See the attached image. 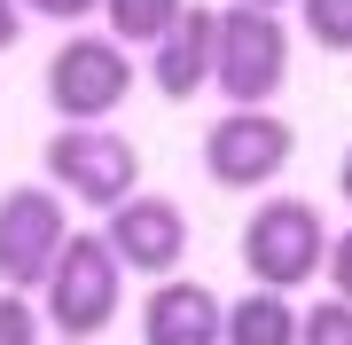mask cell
<instances>
[{
  "label": "cell",
  "instance_id": "cell-1",
  "mask_svg": "<svg viewBox=\"0 0 352 345\" xmlns=\"http://www.w3.org/2000/svg\"><path fill=\"white\" fill-rule=\"evenodd\" d=\"M243 267H251V291H298V282L329 275V228L305 196H266V205L243 220Z\"/></svg>",
  "mask_w": 352,
  "mask_h": 345
},
{
  "label": "cell",
  "instance_id": "cell-2",
  "mask_svg": "<svg viewBox=\"0 0 352 345\" xmlns=\"http://www.w3.org/2000/svg\"><path fill=\"white\" fill-rule=\"evenodd\" d=\"M118 298H126V259L110 251V236H71V251L55 259L47 275V330L63 345H87L118 322Z\"/></svg>",
  "mask_w": 352,
  "mask_h": 345
},
{
  "label": "cell",
  "instance_id": "cell-3",
  "mask_svg": "<svg viewBox=\"0 0 352 345\" xmlns=\"http://www.w3.org/2000/svg\"><path fill=\"white\" fill-rule=\"evenodd\" d=\"M126 94H133V55L110 32H71L47 55V110L63 126H102Z\"/></svg>",
  "mask_w": 352,
  "mask_h": 345
},
{
  "label": "cell",
  "instance_id": "cell-4",
  "mask_svg": "<svg viewBox=\"0 0 352 345\" xmlns=\"http://www.w3.org/2000/svg\"><path fill=\"white\" fill-rule=\"evenodd\" d=\"M47 180L94 212H118L126 196H141V149L102 126H63L47 134Z\"/></svg>",
  "mask_w": 352,
  "mask_h": 345
},
{
  "label": "cell",
  "instance_id": "cell-5",
  "mask_svg": "<svg viewBox=\"0 0 352 345\" xmlns=\"http://www.w3.org/2000/svg\"><path fill=\"white\" fill-rule=\"evenodd\" d=\"M289 79V32L266 8H219V79L212 87L235 110H266Z\"/></svg>",
  "mask_w": 352,
  "mask_h": 345
},
{
  "label": "cell",
  "instance_id": "cell-6",
  "mask_svg": "<svg viewBox=\"0 0 352 345\" xmlns=\"http://www.w3.org/2000/svg\"><path fill=\"white\" fill-rule=\"evenodd\" d=\"M63 251H71L63 189H8L0 196V282L8 291H47Z\"/></svg>",
  "mask_w": 352,
  "mask_h": 345
},
{
  "label": "cell",
  "instance_id": "cell-7",
  "mask_svg": "<svg viewBox=\"0 0 352 345\" xmlns=\"http://www.w3.org/2000/svg\"><path fill=\"white\" fill-rule=\"evenodd\" d=\"M289 157H298V126L274 110H227L219 126H204V173L219 189H266Z\"/></svg>",
  "mask_w": 352,
  "mask_h": 345
},
{
  "label": "cell",
  "instance_id": "cell-8",
  "mask_svg": "<svg viewBox=\"0 0 352 345\" xmlns=\"http://www.w3.org/2000/svg\"><path fill=\"white\" fill-rule=\"evenodd\" d=\"M102 236H110V251L126 259L133 275H149V282H173L180 259H188V212H180L173 196H126Z\"/></svg>",
  "mask_w": 352,
  "mask_h": 345
},
{
  "label": "cell",
  "instance_id": "cell-9",
  "mask_svg": "<svg viewBox=\"0 0 352 345\" xmlns=\"http://www.w3.org/2000/svg\"><path fill=\"white\" fill-rule=\"evenodd\" d=\"M141 345H227V306L204 282L173 275L149 282V306H141Z\"/></svg>",
  "mask_w": 352,
  "mask_h": 345
},
{
  "label": "cell",
  "instance_id": "cell-10",
  "mask_svg": "<svg viewBox=\"0 0 352 345\" xmlns=\"http://www.w3.org/2000/svg\"><path fill=\"white\" fill-rule=\"evenodd\" d=\"M149 79H157L164 103L204 94V87L219 79V16H212V8H188V16H180V32L149 55Z\"/></svg>",
  "mask_w": 352,
  "mask_h": 345
},
{
  "label": "cell",
  "instance_id": "cell-11",
  "mask_svg": "<svg viewBox=\"0 0 352 345\" xmlns=\"http://www.w3.org/2000/svg\"><path fill=\"white\" fill-rule=\"evenodd\" d=\"M227 345H305V314L282 291H243L227 306Z\"/></svg>",
  "mask_w": 352,
  "mask_h": 345
},
{
  "label": "cell",
  "instance_id": "cell-12",
  "mask_svg": "<svg viewBox=\"0 0 352 345\" xmlns=\"http://www.w3.org/2000/svg\"><path fill=\"white\" fill-rule=\"evenodd\" d=\"M196 0H102V24H110L118 48H164V39L180 32V16H188Z\"/></svg>",
  "mask_w": 352,
  "mask_h": 345
},
{
  "label": "cell",
  "instance_id": "cell-13",
  "mask_svg": "<svg viewBox=\"0 0 352 345\" xmlns=\"http://www.w3.org/2000/svg\"><path fill=\"white\" fill-rule=\"evenodd\" d=\"M298 8H305V32H314V48L352 55V0H298Z\"/></svg>",
  "mask_w": 352,
  "mask_h": 345
},
{
  "label": "cell",
  "instance_id": "cell-14",
  "mask_svg": "<svg viewBox=\"0 0 352 345\" xmlns=\"http://www.w3.org/2000/svg\"><path fill=\"white\" fill-rule=\"evenodd\" d=\"M39 330H47V314H32L24 291H0V345H39Z\"/></svg>",
  "mask_w": 352,
  "mask_h": 345
},
{
  "label": "cell",
  "instance_id": "cell-15",
  "mask_svg": "<svg viewBox=\"0 0 352 345\" xmlns=\"http://www.w3.org/2000/svg\"><path fill=\"white\" fill-rule=\"evenodd\" d=\"M305 345H352V298H321L305 314Z\"/></svg>",
  "mask_w": 352,
  "mask_h": 345
},
{
  "label": "cell",
  "instance_id": "cell-16",
  "mask_svg": "<svg viewBox=\"0 0 352 345\" xmlns=\"http://www.w3.org/2000/svg\"><path fill=\"white\" fill-rule=\"evenodd\" d=\"M102 0H24V16H55V24H78V16H94Z\"/></svg>",
  "mask_w": 352,
  "mask_h": 345
},
{
  "label": "cell",
  "instance_id": "cell-17",
  "mask_svg": "<svg viewBox=\"0 0 352 345\" xmlns=\"http://www.w3.org/2000/svg\"><path fill=\"white\" fill-rule=\"evenodd\" d=\"M329 282H337V298H352V228L329 243Z\"/></svg>",
  "mask_w": 352,
  "mask_h": 345
},
{
  "label": "cell",
  "instance_id": "cell-18",
  "mask_svg": "<svg viewBox=\"0 0 352 345\" xmlns=\"http://www.w3.org/2000/svg\"><path fill=\"white\" fill-rule=\"evenodd\" d=\"M24 39V0H0V55Z\"/></svg>",
  "mask_w": 352,
  "mask_h": 345
},
{
  "label": "cell",
  "instance_id": "cell-19",
  "mask_svg": "<svg viewBox=\"0 0 352 345\" xmlns=\"http://www.w3.org/2000/svg\"><path fill=\"white\" fill-rule=\"evenodd\" d=\"M337 189H344V205H352V149H344V165H337Z\"/></svg>",
  "mask_w": 352,
  "mask_h": 345
},
{
  "label": "cell",
  "instance_id": "cell-20",
  "mask_svg": "<svg viewBox=\"0 0 352 345\" xmlns=\"http://www.w3.org/2000/svg\"><path fill=\"white\" fill-rule=\"evenodd\" d=\"M235 8H266V16H274V8H282V0H235Z\"/></svg>",
  "mask_w": 352,
  "mask_h": 345
}]
</instances>
